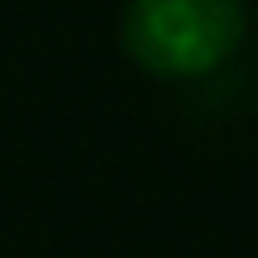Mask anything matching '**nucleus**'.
Segmentation results:
<instances>
[{"label": "nucleus", "instance_id": "f257e3e1", "mask_svg": "<svg viewBox=\"0 0 258 258\" xmlns=\"http://www.w3.org/2000/svg\"><path fill=\"white\" fill-rule=\"evenodd\" d=\"M248 37L242 0H126L121 53L153 79H206Z\"/></svg>", "mask_w": 258, "mask_h": 258}]
</instances>
